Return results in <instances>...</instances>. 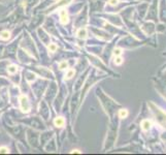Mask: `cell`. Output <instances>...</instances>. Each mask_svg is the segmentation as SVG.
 Returning <instances> with one entry per match:
<instances>
[{
  "mask_svg": "<svg viewBox=\"0 0 166 155\" xmlns=\"http://www.w3.org/2000/svg\"><path fill=\"white\" fill-rule=\"evenodd\" d=\"M67 66H68V63L66 61H62L59 64V68L60 69H65V68H67Z\"/></svg>",
  "mask_w": 166,
  "mask_h": 155,
  "instance_id": "12",
  "label": "cell"
},
{
  "mask_svg": "<svg viewBox=\"0 0 166 155\" xmlns=\"http://www.w3.org/2000/svg\"><path fill=\"white\" fill-rule=\"evenodd\" d=\"M141 127H143V129H144L145 131L149 130V128L151 127V122H150L149 120H144V121L141 122Z\"/></svg>",
  "mask_w": 166,
  "mask_h": 155,
  "instance_id": "5",
  "label": "cell"
},
{
  "mask_svg": "<svg viewBox=\"0 0 166 155\" xmlns=\"http://www.w3.org/2000/svg\"><path fill=\"white\" fill-rule=\"evenodd\" d=\"M71 153L73 154V153H80V152H79L78 150H72V151H71Z\"/></svg>",
  "mask_w": 166,
  "mask_h": 155,
  "instance_id": "15",
  "label": "cell"
},
{
  "mask_svg": "<svg viewBox=\"0 0 166 155\" xmlns=\"http://www.w3.org/2000/svg\"><path fill=\"white\" fill-rule=\"evenodd\" d=\"M20 103H21V109L24 113H28L30 111V102L27 98V96L22 95L20 97Z\"/></svg>",
  "mask_w": 166,
  "mask_h": 155,
  "instance_id": "1",
  "label": "cell"
},
{
  "mask_svg": "<svg viewBox=\"0 0 166 155\" xmlns=\"http://www.w3.org/2000/svg\"><path fill=\"white\" fill-rule=\"evenodd\" d=\"M122 54V49H120V48H117V49H115L114 50V55L117 57V56H120Z\"/></svg>",
  "mask_w": 166,
  "mask_h": 155,
  "instance_id": "13",
  "label": "cell"
},
{
  "mask_svg": "<svg viewBox=\"0 0 166 155\" xmlns=\"http://www.w3.org/2000/svg\"><path fill=\"white\" fill-rule=\"evenodd\" d=\"M9 152L7 147H0V153L1 154H7Z\"/></svg>",
  "mask_w": 166,
  "mask_h": 155,
  "instance_id": "14",
  "label": "cell"
},
{
  "mask_svg": "<svg viewBox=\"0 0 166 155\" xmlns=\"http://www.w3.org/2000/svg\"><path fill=\"white\" fill-rule=\"evenodd\" d=\"M73 75H74V70L73 69H68L66 74H65V79H71Z\"/></svg>",
  "mask_w": 166,
  "mask_h": 155,
  "instance_id": "9",
  "label": "cell"
},
{
  "mask_svg": "<svg viewBox=\"0 0 166 155\" xmlns=\"http://www.w3.org/2000/svg\"><path fill=\"white\" fill-rule=\"evenodd\" d=\"M119 116H120V118H126V117L128 116V111H127L126 109H122V110H120V112H119Z\"/></svg>",
  "mask_w": 166,
  "mask_h": 155,
  "instance_id": "8",
  "label": "cell"
},
{
  "mask_svg": "<svg viewBox=\"0 0 166 155\" xmlns=\"http://www.w3.org/2000/svg\"><path fill=\"white\" fill-rule=\"evenodd\" d=\"M76 35L80 39H85L87 37V29L86 28H80V29H78L77 32H76Z\"/></svg>",
  "mask_w": 166,
  "mask_h": 155,
  "instance_id": "3",
  "label": "cell"
},
{
  "mask_svg": "<svg viewBox=\"0 0 166 155\" xmlns=\"http://www.w3.org/2000/svg\"><path fill=\"white\" fill-rule=\"evenodd\" d=\"M7 71H8V73H10V74H15V73L18 71V67H17L16 65H9L8 68H7Z\"/></svg>",
  "mask_w": 166,
  "mask_h": 155,
  "instance_id": "7",
  "label": "cell"
},
{
  "mask_svg": "<svg viewBox=\"0 0 166 155\" xmlns=\"http://www.w3.org/2000/svg\"><path fill=\"white\" fill-rule=\"evenodd\" d=\"M115 63H116V65H121L123 63V58L120 57V56H117L116 60H115Z\"/></svg>",
  "mask_w": 166,
  "mask_h": 155,
  "instance_id": "11",
  "label": "cell"
},
{
  "mask_svg": "<svg viewBox=\"0 0 166 155\" xmlns=\"http://www.w3.org/2000/svg\"><path fill=\"white\" fill-rule=\"evenodd\" d=\"M60 19H61V23L62 24H67L68 23V14L65 9H61L60 10Z\"/></svg>",
  "mask_w": 166,
  "mask_h": 155,
  "instance_id": "2",
  "label": "cell"
},
{
  "mask_svg": "<svg viewBox=\"0 0 166 155\" xmlns=\"http://www.w3.org/2000/svg\"><path fill=\"white\" fill-rule=\"evenodd\" d=\"M54 124L56 125L57 127H63L64 124H65V120L63 117H58L54 120Z\"/></svg>",
  "mask_w": 166,
  "mask_h": 155,
  "instance_id": "4",
  "label": "cell"
},
{
  "mask_svg": "<svg viewBox=\"0 0 166 155\" xmlns=\"http://www.w3.org/2000/svg\"><path fill=\"white\" fill-rule=\"evenodd\" d=\"M9 37H10V33H9V31H7V30H4V31H2L1 33H0V38H1V39L6 40V39H8Z\"/></svg>",
  "mask_w": 166,
  "mask_h": 155,
  "instance_id": "6",
  "label": "cell"
},
{
  "mask_svg": "<svg viewBox=\"0 0 166 155\" xmlns=\"http://www.w3.org/2000/svg\"><path fill=\"white\" fill-rule=\"evenodd\" d=\"M49 51L52 52V53L56 52V51H57V45H56V43H50V46H49Z\"/></svg>",
  "mask_w": 166,
  "mask_h": 155,
  "instance_id": "10",
  "label": "cell"
}]
</instances>
